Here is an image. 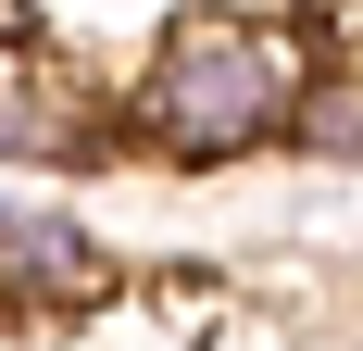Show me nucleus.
<instances>
[{
	"label": "nucleus",
	"instance_id": "obj_3",
	"mask_svg": "<svg viewBox=\"0 0 363 351\" xmlns=\"http://www.w3.org/2000/svg\"><path fill=\"white\" fill-rule=\"evenodd\" d=\"M0 226H13V213H0Z\"/></svg>",
	"mask_w": 363,
	"mask_h": 351
},
{
	"label": "nucleus",
	"instance_id": "obj_2",
	"mask_svg": "<svg viewBox=\"0 0 363 351\" xmlns=\"http://www.w3.org/2000/svg\"><path fill=\"white\" fill-rule=\"evenodd\" d=\"M289 126H301V151H338V163H351V151H363V88H338V101H326V88H301Z\"/></svg>",
	"mask_w": 363,
	"mask_h": 351
},
{
	"label": "nucleus",
	"instance_id": "obj_1",
	"mask_svg": "<svg viewBox=\"0 0 363 351\" xmlns=\"http://www.w3.org/2000/svg\"><path fill=\"white\" fill-rule=\"evenodd\" d=\"M301 88H313V63H301L289 26H251V13H188V26L150 50V75H138V139L163 151V163H225V151L289 139Z\"/></svg>",
	"mask_w": 363,
	"mask_h": 351
}]
</instances>
